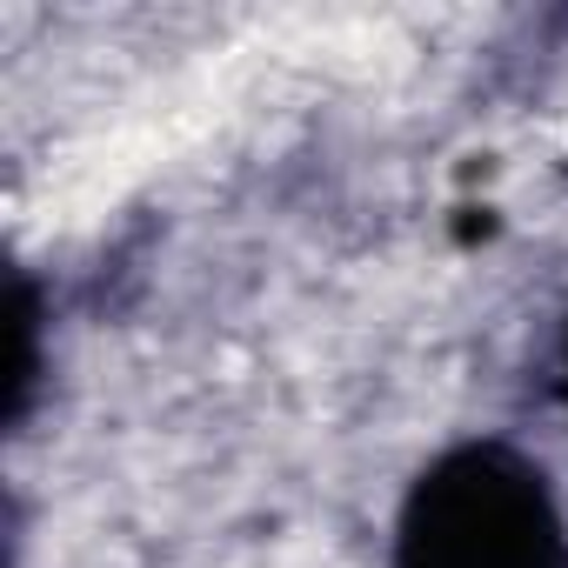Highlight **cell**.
I'll return each mask as SVG.
<instances>
[{
  "mask_svg": "<svg viewBox=\"0 0 568 568\" xmlns=\"http://www.w3.org/2000/svg\"><path fill=\"white\" fill-rule=\"evenodd\" d=\"M388 568H568V521L528 455L462 442L415 475Z\"/></svg>",
  "mask_w": 568,
  "mask_h": 568,
  "instance_id": "cell-1",
  "label": "cell"
},
{
  "mask_svg": "<svg viewBox=\"0 0 568 568\" xmlns=\"http://www.w3.org/2000/svg\"><path fill=\"white\" fill-rule=\"evenodd\" d=\"M561 395H568V342H561Z\"/></svg>",
  "mask_w": 568,
  "mask_h": 568,
  "instance_id": "cell-2",
  "label": "cell"
}]
</instances>
